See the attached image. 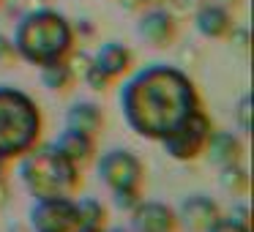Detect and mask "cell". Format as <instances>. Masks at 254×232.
Segmentation results:
<instances>
[{"mask_svg":"<svg viewBox=\"0 0 254 232\" xmlns=\"http://www.w3.org/2000/svg\"><path fill=\"white\" fill-rule=\"evenodd\" d=\"M121 112L134 134L161 142L191 112L199 110V93L181 68L153 63L121 88Z\"/></svg>","mask_w":254,"mask_h":232,"instance_id":"6da1fadb","label":"cell"},{"mask_svg":"<svg viewBox=\"0 0 254 232\" xmlns=\"http://www.w3.org/2000/svg\"><path fill=\"white\" fill-rule=\"evenodd\" d=\"M14 52L30 66H47L66 60L74 47V28L63 14L52 8H36L19 19L14 30Z\"/></svg>","mask_w":254,"mask_h":232,"instance_id":"7a4b0ae2","label":"cell"},{"mask_svg":"<svg viewBox=\"0 0 254 232\" xmlns=\"http://www.w3.org/2000/svg\"><path fill=\"white\" fill-rule=\"evenodd\" d=\"M41 110L25 90L0 85V159L14 161L39 145L41 139Z\"/></svg>","mask_w":254,"mask_h":232,"instance_id":"3957f363","label":"cell"},{"mask_svg":"<svg viewBox=\"0 0 254 232\" xmlns=\"http://www.w3.org/2000/svg\"><path fill=\"white\" fill-rule=\"evenodd\" d=\"M19 180L36 199L41 197H74L82 186L79 167L63 159L55 148H33L19 161Z\"/></svg>","mask_w":254,"mask_h":232,"instance_id":"277c9868","label":"cell"},{"mask_svg":"<svg viewBox=\"0 0 254 232\" xmlns=\"http://www.w3.org/2000/svg\"><path fill=\"white\" fill-rule=\"evenodd\" d=\"M96 172H99V180L115 191H137L142 194V177H145V167L139 161L137 153L131 150H107L104 156L96 164Z\"/></svg>","mask_w":254,"mask_h":232,"instance_id":"5b68a950","label":"cell"},{"mask_svg":"<svg viewBox=\"0 0 254 232\" xmlns=\"http://www.w3.org/2000/svg\"><path fill=\"white\" fill-rule=\"evenodd\" d=\"M210 134H213V123H210V117L205 115L202 107H199V110L191 112L170 137L161 139V145H164V150L172 156V159L194 161V159H199V156L205 153Z\"/></svg>","mask_w":254,"mask_h":232,"instance_id":"8992f818","label":"cell"},{"mask_svg":"<svg viewBox=\"0 0 254 232\" xmlns=\"http://www.w3.org/2000/svg\"><path fill=\"white\" fill-rule=\"evenodd\" d=\"M33 232H77L79 213L74 197H41L30 205Z\"/></svg>","mask_w":254,"mask_h":232,"instance_id":"52a82bcc","label":"cell"},{"mask_svg":"<svg viewBox=\"0 0 254 232\" xmlns=\"http://www.w3.org/2000/svg\"><path fill=\"white\" fill-rule=\"evenodd\" d=\"M131 227L134 232H175L178 230L175 208L156 202V199H148V202L139 199L137 208L131 210Z\"/></svg>","mask_w":254,"mask_h":232,"instance_id":"ba28073f","label":"cell"},{"mask_svg":"<svg viewBox=\"0 0 254 232\" xmlns=\"http://www.w3.org/2000/svg\"><path fill=\"white\" fill-rule=\"evenodd\" d=\"M178 216V224L183 221V227L191 232H208L210 227L219 221V205L213 202V199L202 197V194H194V197L183 199L181 208L175 210Z\"/></svg>","mask_w":254,"mask_h":232,"instance_id":"9c48e42d","label":"cell"},{"mask_svg":"<svg viewBox=\"0 0 254 232\" xmlns=\"http://www.w3.org/2000/svg\"><path fill=\"white\" fill-rule=\"evenodd\" d=\"M175 33H178V25H175V17H172L170 11L153 8V11H148L139 19V36H142L145 41H150L153 47L172 44Z\"/></svg>","mask_w":254,"mask_h":232,"instance_id":"30bf717a","label":"cell"},{"mask_svg":"<svg viewBox=\"0 0 254 232\" xmlns=\"http://www.w3.org/2000/svg\"><path fill=\"white\" fill-rule=\"evenodd\" d=\"M52 148H55L63 159H68L77 167L88 164V161L93 159V153H96L93 137H88V134H82V131H74V128H66V131L58 134V139L52 142Z\"/></svg>","mask_w":254,"mask_h":232,"instance_id":"8fae6325","label":"cell"},{"mask_svg":"<svg viewBox=\"0 0 254 232\" xmlns=\"http://www.w3.org/2000/svg\"><path fill=\"white\" fill-rule=\"evenodd\" d=\"M90 63H93V66L104 74V77L118 79V77H123V74L131 68L134 55H131V50H128V47L118 44V41H110V44H104L99 52H96V58Z\"/></svg>","mask_w":254,"mask_h":232,"instance_id":"7c38bea8","label":"cell"},{"mask_svg":"<svg viewBox=\"0 0 254 232\" xmlns=\"http://www.w3.org/2000/svg\"><path fill=\"white\" fill-rule=\"evenodd\" d=\"M101 126H104V115H101V107H96L93 101H77L66 115V128L82 131L88 137H96Z\"/></svg>","mask_w":254,"mask_h":232,"instance_id":"4fadbf2b","label":"cell"},{"mask_svg":"<svg viewBox=\"0 0 254 232\" xmlns=\"http://www.w3.org/2000/svg\"><path fill=\"white\" fill-rule=\"evenodd\" d=\"M197 30L205 36V39H221L232 30V17L224 6H216V3H208L197 11Z\"/></svg>","mask_w":254,"mask_h":232,"instance_id":"5bb4252c","label":"cell"},{"mask_svg":"<svg viewBox=\"0 0 254 232\" xmlns=\"http://www.w3.org/2000/svg\"><path fill=\"white\" fill-rule=\"evenodd\" d=\"M205 153H208L219 167H230V164H238V161H241L243 148H241V142H238L232 134L213 131V134H210V139H208V148H205Z\"/></svg>","mask_w":254,"mask_h":232,"instance_id":"9a60e30c","label":"cell"},{"mask_svg":"<svg viewBox=\"0 0 254 232\" xmlns=\"http://www.w3.org/2000/svg\"><path fill=\"white\" fill-rule=\"evenodd\" d=\"M77 213H79V227L82 230H104L107 227V208L96 197H79Z\"/></svg>","mask_w":254,"mask_h":232,"instance_id":"2e32d148","label":"cell"},{"mask_svg":"<svg viewBox=\"0 0 254 232\" xmlns=\"http://www.w3.org/2000/svg\"><path fill=\"white\" fill-rule=\"evenodd\" d=\"M74 77H77V71H74L66 60H55V63L41 66V82L50 90H68V85L74 82Z\"/></svg>","mask_w":254,"mask_h":232,"instance_id":"e0dca14e","label":"cell"},{"mask_svg":"<svg viewBox=\"0 0 254 232\" xmlns=\"http://www.w3.org/2000/svg\"><path fill=\"white\" fill-rule=\"evenodd\" d=\"M221 183H224V188H230V191H243V188L249 186V175L238 164H230L221 172Z\"/></svg>","mask_w":254,"mask_h":232,"instance_id":"ac0fdd59","label":"cell"},{"mask_svg":"<svg viewBox=\"0 0 254 232\" xmlns=\"http://www.w3.org/2000/svg\"><path fill=\"white\" fill-rule=\"evenodd\" d=\"M85 82H88V88H93V90H107L112 79L104 77L93 63H88V66H85Z\"/></svg>","mask_w":254,"mask_h":232,"instance_id":"d6986e66","label":"cell"},{"mask_svg":"<svg viewBox=\"0 0 254 232\" xmlns=\"http://www.w3.org/2000/svg\"><path fill=\"white\" fill-rule=\"evenodd\" d=\"M208 232H249V227L241 224V221H235V219H230V216H227V219L219 216V221H216Z\"/></svg>","mask_w":254,"mask_h":232,"instance_id":"ffe728a7","label":"cell"},{"mask_svg":"<svg viewBox=\"0 0 254 232\" xmlns=\"http://www.w3.org/2000/svg\"><path fill=\"white\" fill-rule=\"evenodd\" d=\"M249 112H252V99H249V96H243L241 104H238V120H241V128H243V131H249V128H252Z\"/></svg>","mask_w":254,"mask_h":232,"instance_id":"44dd1931","label":"cell"},{"mask_svg":"<svg viewBox=\"0 0 254 232\" xmlns=\"http://www.w3.org/2000/svg\"><path fill=\"white\" fill-rule=\"evenodd\" d=\"M17 58V52H14V44L11 39H6V36H0V63H8Z\"/></svg>","mask_w":254,"mask_h":232,"instance_id":"7402d4cb","label":"cell"},{"mask_svg":"<svg viewBox=\"0 0 254 232\" xmlns=\"http://www.w3.org/2000/svg\"><path fill=\"white\" fill-rule=\"evenodd\" d=\"M6 164H8V161H3V159H0V177H3V170H6Z\"/></svg>","mask_w":254,"mask_h":232,"instance_id":"603a6c76","label":"cell"},{"mask_svg":"<svg viewBox=\"0 0 254 232\" xmlns=\"http://www.w3.org/2000/svg\"><path fill=\"white\" fill-rule=\"evenodd\" d=\"M77 232H107V230H82V227H79Z\"/></svg>","mask_w":254,"mask_h":232,"instance_id":"cb8c5ba5","label":"cell"},{"mask_svg":"<svg viewBox=\"0 0 254 232\" xmlns=\"http://www.w3.org/2000/svg\"><path fill=\"white\" fill-rule=\"evenodd\" d=\"M221 3H238V0H221Z\"/></svg>","mask_w":254,"mask_h":232,"instance_id":"d4e9b609","label":"cell"}]
</instances>
